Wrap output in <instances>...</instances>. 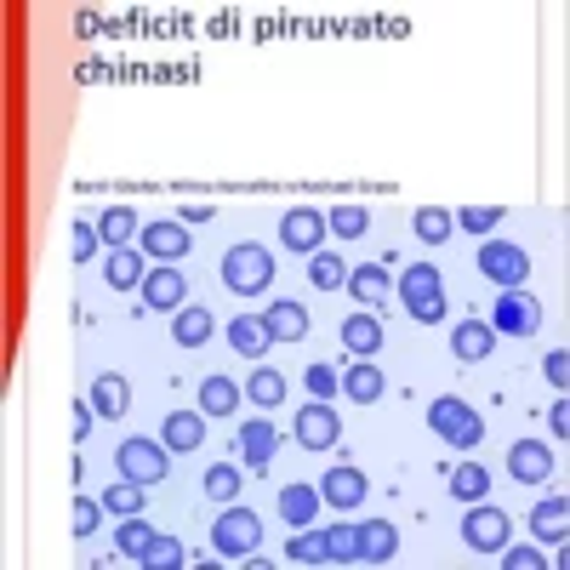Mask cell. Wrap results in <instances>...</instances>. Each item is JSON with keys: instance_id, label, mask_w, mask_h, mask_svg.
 I'll return each instance as SVG.
<instances>
[{"instance_id": "cell-5", "label": "cell", "mask_w": 570, "mask_h": 570, "mask_svg": "<svg viewBox=\"0 0 570 570\" xmlns=\"http://www.w3.org/2000/svg\"><path fill=\"white\" fill-rule=\"evenodd\" d=\"M490 331H497V337H531V331H542V303L525 286L502 291L497 296V314H490Z\"/></svg>"}, {"instance_id": "cell-41", "label": "cell", "mask_w": 570, "mask_h": 570, "mask_svg": "<svg viewBox=\"0 0 570 570\" xmlns=\"http://www.w3.org/2000/svg\"><path fill=\"white\" fill-rule=\"evenodd\" d=\"M416 234H423L428 245L451 240V211H439V206H423V211H416Z\"/></svg>"}, {"instance_id": "cell-2", "label": "cell", "mask_w": 570, "mask_h": 570, "mask_svg": "<svg viewBox=\"0 0 570 570\" xmlns=\"http://www.w3.org/2000/svg\"><path fill=\"white\" fill-rule=\"evenodd\" d=\"M400 303L411 319H423V326H439L445 319V280L434 263H411L405 280H400Z\"/></svg>"}, {"instance_id": "cell-6", "label": "cell", "mask_w": 570, "mask_h": 570, "mask_svg": "<svg viewBox=\"0 0 570 570\" xmlns=\"http://www.w3.org/2000/svg\"><path fill=\"white\" fill-rule=\"evenodd\" d=\"M462 542H468L474 554H502V542H508V513L490 508L485 497L468 502V513H462Z\"/></svg>"}, {"instance_id": "cell-14", "label": "cell", "mask_w": 570, "mask_h": 570, "mask_svg": "<svg viewBox=\"0 0 570 570\" xmlns=\"http://www.w3.org/2000/svg\"><path fill=\"white\" fill-rule=\"evenodd\" d=\"M137 240H143V252L155 263H178V257H189V245H194L183 222H148Z\"/></svg>"}, {"instance_id": "cell-25", "label": "cell", "mask_w": 570, "mask_h": 570, "mask_svg": "<svg viewBox=\"0 0 570 570\" xmlns=\"http://www.w3.org/2000/svg\"><path fill=\"white\" fill-rule=\"evenodd\" d=\"M211 326H217V319H211V308H201V303H183L178 308V319H171V337H178V349H201V342L211 337Z\"/></svg>"}, {"instance_id": "cell-23", "label": "cell", "mask_w": 570, "mask_h": 570, "mask_svg": "<svg viewBox=\"0 0 570 570\" xmlns=\"http://www.w3.org/2000/svg\"><path fill=\"white\" fill-rule=\"evenodd\" d=\"M280 513H286L291 531H308L314 513H319V485H286L280 490Z\"/></svg>"}, {"instance_id": "cell-7", "label": "cell", "mask_w": 570, "mask_h": 570, "mask_svg": "<svg viewBox=\"0 0 570 570\" xmlns=\"http://www.w3.org/2000/svg\"><path fill=\"white\" fill-rule=\"evenodd\" d=\"M291 434H296V445H303V451H331V445L342 439V416L331 411V400H308L303 411H296Z\"/></svg>"}, {"instance_id": "cell-44", "label": "cell", "mask_w": 570, "mask_h": 570, "mask_svg": "<svg viewBox=\"0 0 570 570\" xmlns=\"http://www.w3.org/2000/svg\"><path fill=\"white\" fill-rule=\"evenodd\" d=\"M97 513H104V502L74 497V536H92V531H97Z\"/></svg>"}, {"instance_id": "cell-15", "label": "cell", "mask_w": 570, "mask_h": 570, "mask_svg": "<svg viewBox=\"0 0 570 570\" xmlns=\"http://www.w3.org/2000/svg\"><path fill=\"white\" fill-rule=\"evenodd\" d=\"M508 468H513L519 485H542V480L554 474V451L542 439H519L513 451H508Z\"/></svg>"}, {"instance_id": "cell-16", "label": "cell", "mask_w": 570, "mask_h": 570, "mask_svg": "<svg viewBox=\"0 0 570 570\" xmlns=\"http://www.w3.org/2000/svg\"><path fill=\"white\" fill-rule=\"evenodd\" d=\"M92 411L104 416V423H120L126 416V405H132V388H126V377H114V371H104V377H92Z\"/></svg>"}, {"instance_id": "cell-40", "label": "cell", "mask_w": 570, "mask_h": 570, "mask_svg": "<svg viewBox=\"0 0 570 570\" xmlns=\"http://www.w3.org/2000/svg\"><path fill=\"white\" fill-rule=\"evenodd\" d=\"M286 559H296V565H326V542H319V531H296L291 548H286Z\"/></svg>"}, {"instance_id": "cell-11", "label": "cell", "mask_w": 570, "mask_h": 570, "mask_svg": "<svg viewBox=\"0 0 570 570\" xmlns=\"http://www.w3.org/2000/svg\"><path fill=\"white\" fill-rule=\"evenodd\" d=\"M143 303L155 308V314H178V308L189 303V280H183L171 263L148 268V275H143Z\"/></svg>"}, {"instance_id": "cell-50", "label": "cell", "mask_w": 570, "mask_h": 570, "mask_svg": "<svg viewBox=\"0 0 570 570\" xmlns=\"http://www.w3.org/2000/svg\"><path fill=\"white\" fill-rule=\"evenodd\" d=\"M178 222H183V229H189V222H211V206H183Z\"/></svg>"}, {"instance_id": "cell-3", "label": "cell", "mask_w": 570, "mask_h": 570, "mask_svg": "<svg viewBox=\"0 0 570 570\" xmlns=\"http://www.w3.org/2000/svg\"><path fill=\"white\" fill-rule=\"evenodd\" d=\"M428 428L445 439V445H462V451H474V445L485 439V423H480V411L457 400V393H439V400L428 405Z\"/></svg>"}, {"instance_id": "cell-28", "label": "cell", "mask_w": 570, "mask_h": 570, "mask_svg": "<svg viewBox=\"0 0 570 570\" xmlns=\"http://www.w3.org/2000/svg\"><path fill=\"white\" fill-rule=\"evenodd\" d=\"M240 411V383L234 377H206L201 383V416H234Z\"/></svg>"}, {"instance_id": "cell-18", "label": "cell", "mask_w": 570, "mask_h": 570, "mask_svg": "<svg viewBox=\"0 0 570 570\" xmlns=\"http://www.w3.org/2000/svg\"><path fill=\"white\" fill-rule=\"evenodd\" d=\"M490 349H497V331L485 326V319H462V326L451 331V354L462 360V365H474V360H485Z\"/></svg>"}, {"instance_id": "cell-9", "label": "cell", "mask_w": 570, "mask_h": 570, "mask_svg": "<svg viewBox=\"0 0 570 570\" xmlns=\"http://www.w3.org/2000/svg\"><path fill=\"white\" fill-rule=\"evenodd\" d=\"M114 462H120V474L137 480V485H160L171 474V468H166V445H155V439H126L114 451Z\"/></svg>"}, {"instance_id": "cell-48", "label": "cell", "mask_w": 570, "mask_h": 570, "mask_svg": "<svg viewBox=\"0 0 570 570\" xmlns=\"http://www.w3.org/2000/svg\"><path fill=\"white\" fill-rule=\"evenodd\" d=\"M92 423H97L92 400H74V439H86V434H92Z\"/></svg>"}, {"instance_id": "cell-32", "label": "cell", "mask_w": 570, "mask_h": 570, "mask_svg": "<svg viewBox=\"0 0 570 570\" xmlns=\"http://www.w3.org/2000/svg\"><path fill=\"white\" fill-rule=\"evenodd\" d=\"M308 280L319 291H342V286H349V263H342L337 252H314L308 257Z\"/></svg>"}, {"instance_id": "cell-45", "label": "cell", "mask_w": 570, "mask_h": 570, "mask_svg": "<svg viewBox=\"0 0 570 570\" xmlns=\"http://www.w3.org/2000/svg\"><path fill=\"white\" fill-rule=\"evenodd\" d=\"M542 565H548V559H542L536 548H508V542H502V570H542Z\"/></svg>"}, {"instance_id": "cell-17", "label": "cell", "mask_w": 570, "mask_h": 570, "mask_svg": "<svg viewBox=\"0 0 570 570\" xmlns=\"http://www.w3.org/2000/svg\"><path fill=\"white\" fill-rule=\"evenodd\" d=\"M319 502H331V508H360L365 502V474L360 468H331L326 480H319Z\"/></svg>"}, {"instance_id": "cell-13", "label": "cell", "mask_w": 570, "mask_h": 570, "mask_svg": "<svg viewBox=\"0 0 570 570\" xmlns=\"http://www.w3.org/2000/svg\"><path fill=\"white\" fill-rule=\"evenodd\" d=\"M342 349H349L354 360H371L383 349V314L377 308H360V314H349L342 319Z\"/></svg>"}, {"instance_id": "cell-24", "label": "cell", "mask_w": 570, "mask_h": 570, "mask_svg": "<svg viewBox=\"0 0 570 570\" xmlns=\"http://www.w3.org/2000/svg\"><path fill=\"white\" fill-rule=\"evenodd\" d=\"M349 291L360 296V308H377L383 314V303H388V275H383V268L377 263H360V268H349Z\"/></svg>"}, {"instance_id": "cell-30", "label": "cell", "mask_w": 570, "mask_h": 570, "mask_svg": "<svg viewBox=\"0 0 570 570\" xmlns=\"http://www.w3.org/2000/svg\"><path fill=\"white\" fill-rule=\"evenodd\" d=\"M97 234H104L109 252H120V245H132L137 240V211L132 206H109L104 217H97Z\"/></svg>"}, {"instance_id": "cell-31", "label": "cell", "mask_w": 570, "mask_h": 570, "mask_svg": "<svg viewBox=\"0 0 570 570\" xmlns=\"http://www.w3.org/2000/svg\"><path fill=\"white\" fill-rule=\"evenodd\" d=\"M565 525H570V502H565V497L536 502V513H531V531H536L542 542H565Z\"/></svg>"}, {"instance_id": "cell-43", "label": "cell", "mask_w": 570, "mask_h": 570, "mask_svg": "<svg viewBox=\"0 0 570 570\" xmlns=\"http://www.w3.org/2000/svg\"><path fill=\"white\" fill-rule=\"evenodd\" d=\"M497 222H502V206H468V211H462V229H468V234H490Z\"/></svg>"}, {"instance_id": "cell-37", "label": "cell", "mask_w": 570, "mask_h": 570, "mask_svg": "<svg viewBox=\"0 0 570 570\" xmlns=\"http://www.w3.org/2000/svg\"><path fill=\"white\" fill-rule=\"evenodd\" d=\"M137 565H143V570H178V565H183V542H178V536H155Z\"/></svg>"}, {"instance_id": "cell-12", "label": "cell", "mask_w": 570, "mask_h": 570, "mask_svg": "<svg viewBox=\"0 0 570 570\" xmlns=\"http://www.w3.org/2000/svg\"><path fill=\"white\" fill-rule=\"evenodd\" d=\"M354 548H360V565H388L400 554V531L388 519H365V525H354Z\"/></svg>"}, {"instance_id": "cell-46", "label": "cell", "mask_w": 570, "mask_h": 570, "mask_svg": "<svg viewBox=\"0 0 570 570\" xmlns=\"http://www.w3.org/2000/svg\"><path fill=\"white\" fill-rule=\"evenodd\" d=\"M97 257V222H74V263Z\"/></svg>"}, {"instance_id": "cell-38", "label": "cell", "mask_w": 570, "mask_h": 570, "mask_svg": "<svg viewBox=\"0 0 570 570\" xmlns=\"http://www.w3.org/2000/svg\"><path fill=\"white\" fill-rule=\"evenodd\" d=\"M326 229L342 234V240H360V234L371 229V211H365V206H337V211L326 217Z\"/></svg>"}, {"instance_id": "cell-19", "label": "cell", "mask_w": 570, "mask_h": 570, "mask_svg": "<svg viewBox=\"0 0 570 570\" xmlns=\"http://www.w3.org/2000/svg\"><path fill=\"white\" fill-rule=\"evenodd\" d=\"M201 439H206V416H194V411H171L160 428L166 451H201Z\"/></svg>"}, {"instance_id": "cell-20", "label": "cell", "mask_w": 570, "mask_h": 570, "mask_svg": "<svg viewBox=\"0 0 570 570\" xmlns=\"http://www.w3.org/2000/svg\"><path fill=\"white\" fill-rule=\"evenodd\" d=\"M263 326H268V337H275V342H303L308 337V308L303 303H268Z\"/></svg>"}, {"instance_id": "cell-33", "label": "cell", "mask_w": 570, "mask_h": 570, "mask_svg": "<svg viewBox=\"0 0 570 570\" xmlns=\"http://www.w3.org/2000/svg\"><path fill=\"white\" fill-rule=\"evenodd\" d=\"M485 490H490V474H485L480 462H462V468H451V497H457V502H480Z\"/></svg>"}, {"instance_id": "cell-36", "label": "cell", "mask_w": 570, "mask_h": 570, "mask_svg": "<svg viewBox=\"0 0 570 570\" xmlns=\"http://www.w3.org/2000/svg\"><path fill=\"white\" fill-rule=\"evenodd\" d=\"M148 542H155V531H148L137 513H132V519H120V531H114V548L126 554V559H143V554H148Z\"/></svg>"}, {"instance_id": "cell-22", "label": "cell", "mask_w": 570, "mask_h": 570, "mask_svg": "<svg viewBox=\"0 0 570 570\" xmlns=\"http://www.w3.org/2000/svg\"><path fill=\"white\" fill-rule=\"evenodd\" d=\"M275 445H280L275 423H240V451H245V468H252V474H263V468H268Z\"/></svg>"}, {"instance_id": "cell-42", "label": "cell", "mask_w": 570, "mask_h": 570, "mask_svg": "<svg viewBox=\"0 0 570 570\" xmlns=\"http://www.w3.org/2000/svg\"><path fill=\"white\" fill-rule=\"evenodd\" d=\"M303 383H308L314 400H331V393H342V371H331V365H308Z\"/></svg>"}, {"instance_id": "cell-29", "label": "cell", "mask_w": 570, "mask_h": 570, "mask_svg": "<svg viewBox=\"0 0 570 570\" xmlns=\"http://www.w3.org/2000/svg\"><path fill=\"white\" fill-rule=\"evenodd\" d=\"M245 400H252V405H280L286 400V371H275V365H257L252 371V377H245Z\"/></svg>"}, {"instance_id": "cell-1", "label": "cell", "mask_w": 570, "mask_h": 570, "mask_svg": "<svg viewBox=\"0 0 570 570\" xmlns=\"http://www.w3.org/2000/svg\"><path fill=\"white\" fill-rule=\"evenodd\" d=\"M222 286H229L234 296H263L268 286H275V257H268V245L240 240L234 252L222 257Z\"/></svg>"}, {"instance_id": "cell-49", "label": "cell", "mask_w": 570, "mask_h": 570, "mask_svg": "<svg viewBox=\"0 0 570 570\" xmlns=\"http://www.w3.org/2000/svg\"><path fill=\"white\" fill-rule=\"evenodd\" d=\"M548 428L559 434V445L570 439V405H565V393H559V405H554V416H548Z\"/></svg>"}, {"instance_id": "cell-34", "label": "cell", "mask_w": 570, "mask_h": 570, "mask_svg": "<svg viewBox=\"0 0 570 570\" xmlns=\"http://www.w3.org/2000/svg\"><path fill=\"white\" fill-rule=\"evenodd\" d=\"M143 490H148V485H137V480H120V485H109V490H104V513H120V519L143 513Z\"/></svg>"}, {"instance_id": "cell-21", "label": "cell", "mask_w": 570, "mask_h": 570, "mask_svg": "<svg viewBox=\"0 0 570 570\" xmlns=\"http://www.w3.org/2000/svg\"><path fill=\"white\" fill-rule=\"evenodd\" d=\"M383 388H388V383H383V371L371 365V360H354L349 371H342V393H349L354 405H377Z\"/></svg>"}, {"instance_id": "cell-10", "label": "cell", "mask_w": 570, "mask_h": 570, "mask_svg": "<svg viewBox=\"0 0 570 570\" xmlns=\"http://www.w3.org/2000/svg\"><path fill=\"white\" fill-rule=\"evenodd\" d=\"M280 240H286V252L314 257L319 245H326V211H314V206H291V211L280 217Z\"/></svg>"}, {"instance_id": "cell-35", "label": "cell", "mask_w": 570, "mask_h": 570, "mask_svg": "<svg viewBox=\"0 0 570 570\" xmlns=\"http://www.w3.org/2000/svg\"><path fill=\"white\" fill-rule=\"evenodd\" d=\"M319 542H326V565H360L354 525H331V531H319Z\"/></svg>"}, {"instance_id": "cell-8", "label": "cell", "mask_w": 570, "mask_h": 570, "mask_svg": "<svg viewBox=\"0 0 570 570\" xmlns=\"http://www.w3.org/2000/svg\"><path fill=\"white\" fill-rule=\"evenodd\" d=\"M480 275L513 291V286H525V280H531V257L519 252L513 240H485V245H480Z\"/></svg>"}, {"instance_id": "cell-39", "label": "cell", "mask_w": 570, "mask_h": 570, "mask_svg": "<svg viewBox=\"0 0 570 570\" xmlns=\"http://www.w3.org/2000/svg\"><path fill=\"white\" fill-rule=\"evenodd\" d=\"M201 485H206L211 502H234V497H240V468H206Z\"/></svg>"}, {"instance_id": "cell-4", "label": "cell", "mask_w": 570, "mask_h": 570, "mask_svg": "<svg viewBox=\"0 0 570 570\" xmlns=\"http://www.w3.org/2000/svg\"><path fill=\"white\" fill-rule=\"evenodd\" d=\"M257 542H263V519L252 508H229V513H217V525H211V548L222 559H252L257 554Z\"/></svg>"}, {"instance_id": "cell-27", "label": "cell", "mask_w": 570, "mask_h": 570, "mask_svg": "<svg viewBox=\"0 0 570 570\" xmlns=\"http://www.w3.org/2000/svg\"><path fill=\"white\" fill-rule=\"evenodd\" d=\"M268 342H275V337H268V326H263V319H252V314H240L234 326H229V349L245 354V360H263Z\"/></svg>"}, {"instance_id": "cell-26", "label": "cell", "mask_w": 570, "mask_h": 570, "mask_svg": "<svg viewBox=\"0 0 570 570\" xmlns=\"http://www.w3.org/2000/svg\"><path fill=\"white\" fill-rule=\"evenodd\" d=\"M104 275H109V286L114 291H143V252H132V245H120V252H109V263H104Z\"/></svg>"}, {"instance_id": "cell-47", "label": "cell", "mask_w": 570, "mask_h": 570, "mask_svg": "<svg viewBox=\"0 0 570 570\" xmlns=\"http://www.w3.org/2000/svg\"><path fill=\"white\" fill-rule=\"evenodd\" d=\"M542 371H548V383L565 393V383H570V354H565V349H554L548 360H542Z\"/></svg>"}]
</instances>
